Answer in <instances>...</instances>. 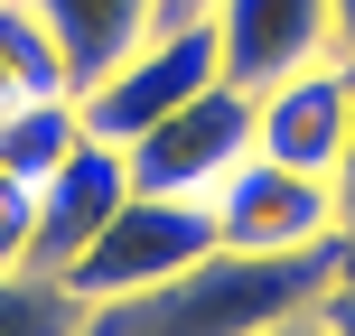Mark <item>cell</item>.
<instances>
[{"label": "cell", "instance_id": "1", "mask_svg": "<svg viewBox=\"0 0 355 336\" xmlns=\"http://www.w3.org/2000/svg\"><path fill=\"white\" fill-rule=\"evenodd\" d=\"M346 233L337 243H309V252H225L215 243L196 271L141 290L122 308H94L85 336H271L290 318H318V299L337 290L346 271Z\"/></svg>", "mask_w": 355, "mask_h": 336}, {"label": "cell", "instance_id": "2", "mask_svg": "<svg viewBox=\"0 0 355 336\" xmlns=\"http://www.w3.org/2000/svg\"><path fill=\"white\" fill-rule=\"evenodd\" d=\"M206 252H215L206 196H150V187H131L122 206H112V224L94 233L56 281H66L85 308H122V299H141V290L178 281V271H196Z\"/></svg>", "mask_w": 355, "mask_h": 336}, {"label": "cell", "instance_id": "3", "mask_svg": "<svg viewBox=\"0 0 355 336\" xmlns=\"http://www.w3.org/2000/svg\"><path fill=\"white\" fill-rule=\"evenodd\" d=\"M206 85H225V75H215V28H206V19H159V28H150L112 75H94L75 103H85V131H94V141L131 150L141 131H159L168 112L196 103Z\"/></svg>", "mask_w": 355, "mask_h": 336}, {"label": "cell", "instance_id": "4", "mask_svg": "<svg viewBox=\"0 0 355 336\" xmlns=\"http://www.w3.org/2000/svg\"><path fill=\"white\" fill-rule=\"evenodd\" d=\"M215 215V243L225 252H309V243H337V187L309 168H281L262 150H243L225 177L206 187Z\"/></svg>", "mask_w": 355, "mask_h": 336}, {"label": "cell", "instance_id": "5", "mask_svg": "<svg viewBox=\"0 0 355 336\" xmlns=\"http://www.w3.org/2000/svg\"><path fill=\"white\" fill-rule=\"evenodd\" d=\"M206 28H215V75L234 94H262L281 75L337 56V10L327 0H215Z\"/></svg>", "mask_w": 355, "mask_h": 336}, {"label": "cell", "instance_id": "6", "mask_svg": "<svg viewBox=\"0 0 355 336\" xmlns=\"http://www.w3.org/2000/svg\"><path fill=\"white\" fill-rule=\"evenodd\" d=\"M243 150H252V94L206 85L196 103H178L159 131H141L122 159H131V187H150V196H206Z\"/></svg>", "mask_w": 355, "mask_h": 336}, {"label": "cell", "instance_id": "7", "mask_svg": "<svg viewBox=\"0 0 355 336\" xmlns=\"http://www.w3.org/2000/svg\"><path fill=\"white\" fill-rule=\"evenodd\" d=\"M346 112H355V66L327 56V66H300L281 85L252 94V150L281 168H309V177H337L346 159Z\"/></svg>", "mask_w": 355, "mask_h": 336}, {"label": "cell", "instance_id": "8", "mask_svg": "<svg viewBox=\"0 0 355 336\" xmlns=\"http://www.w3.org/2000/svg\"><path fill=\"white\" fill-rule=\"evenodd\" d=\"M122 196H131V159H122L112 141H85V150H75L66 168L47 177V187H37V224H28V271H47V281H56V271H66L75 252H85L94 233L112 224V206H122Z\"/></svg>", "mask_w": 355, "mask_h": 336}, {"label": "cell", "instance_id": "9", "mask_svg": "<svg viewBox=\"0 0 355 336\" xmlns=\"http://www.w3.org/2000/svg\"><path fill=\"white\" fill-rule=\"evenodd\" d=\"M28 10H37V28L56 37L75 94H85L94 75H112L150 28H159V0H28Z\"/></svg>", "mask_w": 355, "mask_h": 336}, {"label": "cell", "instance_id": "10", "mask_svg": "<svg viewBox=\"0 0 355 336\" xmlns=\"http://www.w3.org/2000/svg\"><path fill=\"white\" fill-rule=\"evenodd\" d=\"M85 103L75 94H37V103H0V168L19 177V187H47L56 168L85 150Z\"/></svg>", "mask_w": 355, "mask_h": 336}, {"label": "cell", "instance_id": "11", "mask_svg": "<svg viewBox=\"0 0 355 336\" xmlns=\"http://www.w3.org/2000/svg\"><path fill=\"white\" fill-rule=\"evenodd\" d=\"M37 94H75L56 37L37 28L28 0H0V103H37Z\"/></svg>", "mask_w": 355, "mask_h": 336}, {"label": "cell", "instance_id": "12", "mask_svg": "<svg viewBox=\"0 0 355 336\" xmlns=\"http://www.w3.org/2000/svg\"><path fill=\"white\" fill-rule=\"evenodd\" d=\"M94 308L75 299L66 281H47V271H0V336H85Z\"/></svg>", "mask_w": 355, "mask_h": 336}, {"label": "cell", "instance_id": "13", "mask_svg": "<svg viewBox=\"0 0 355 336\" xmlns=\"http://www.w3.org/2000/svg\"><path fill=\"white\" fill-rule=\"evenodd\" d=\"M28 224H37V187H19V177L0 168V271L28 262Z\"/></svg>", "mask_w": 355, "mask_h": 336}, {"label": "cell", "instance_id": "14", "mask_svg": "<svg viewBox=\"0 0 355 336\" xmlns=\"http://www.w3.org/2000/svg\"><path fill=\"white\" fill-rule=\"evenodd\" d=\"M318 327H327V336H355V252H346L337 290H327V299H318Z\"/></svg>", "mask_w": 355, "mask_h": 336}, {"label": "cell", "instance_id": "15", "mask_svg": "<svg viewBox=\"0 0 355 336\" xmlns=\"http://www.w3.org/2000/svg\"><path fill=\"white\" fill-rule=\"evenodd\" d=\"M327 187H337V233L355 243V112H346V159H337V177H327Z\"/></svg>", "mask_w": 355, "mask_h": 336}, {"label": "cell", "instance_id": "16", "mask_svg": "<svg viewBox=\"0 0 355 336\" xmlns=\"http://www.w3.org/2000/svg\"><path fill=\"white\" fill-rule=\"evenodd\" d=\"M327 10H337V56L355 66V0H327Z\"/></svg>", "mask_w": 355, "mask_h": 336}, {"label": "cell", "instance_id": "17", "mask_svg": "<svg viewBox=\"0 0 355 336\" xmlns=\"http://www.w3.org/2000/svg\"><path fill=\"white\" fill-rule=\"evenodd\" d=\"M215 0H159V19H206Z\"/></svg>", "mask_w": 355, "mask_h": 336}, {"label": "cell", "instance_id": "18", "mask_svg": "<svg viewBox=\"0 0 355 336\" xmlns=\"http://www.w3.org/2000/svg\"><path fill=\"white\" fill-rule=\"evenodd\" d=\"M271 336H327V327L318 318H290V327H271Z\"/></svg>", "mask_w": 355, "mask_h": 336}]
</instances>
